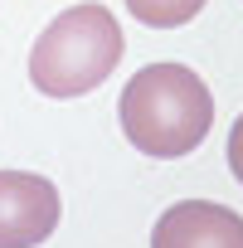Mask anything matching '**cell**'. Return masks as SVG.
Instances as JSON below:
<instances>
[{
	"mask_svg": "<svg viewBox=\"0 0 243 248\" xmlns=\"http://www.w3.org/2000/svg\"><path fill=\"white\" fill-rule=\"evenodd\" d=\"M127 141L151 161L190 156L214 127V97L204 78L185 63H146L117 102Z\"/></svg>",
	"mask_w": 243,
	"mask_h": 248,
	"instance_id": "cell-1",
	"label": "cell"
},
{
	"mask_svg": "<svg viewBox=\"0 0 243 248\" xmlns=\"http://www.w3.org/2000/svg\"><path fill=\"white\" fill-rule=\"evenodd\" d=\"M122 25L107 5H73L30 49V83L44 97H83L122 63Z\"/></svg>",
	"mask_w": 243,
	"mask_h": 248,
	"instance_id": "cell-2",
	"label": "cell"
},
{
	"mask_svg": "<svg viewBox=\"0 0 243 248\" xmlns=\"http://www.w3.org/2000/svg\"><path fill=\"white\" fill-rule=\"evenodd\" d=\"M63 200L34 170H0V248H39L59 229Z\"/></svg>",
	"mask_w": 243,
	"mask_h": 248,
	"instance_id": "cell-3",
	"label": "cell"
},
{
	"mask_svg": "<svg viewBox=\"0 0 243 248\" xmlns=\"http://www.w3.org/2000/svg\"><path fill=\"white\" fill-rule=\"evenodd\" d=\"M151 248H243V214L214 200H180L156 219Z\"/></svg>",
	"mask_w": 243,
	"mask_h": 248,
	"instance_id": "cell-4",
	"label": "cell"
},
{
	"mask_svg": "<svg viewBox=\"0 0 243 248\" xmlns=\"http://www.w3.org/2000/svg\"><path fill=\"white\" fill-rule=\"evenodd\" d=\"M127 10L151 30H180L204 10V0H127Z\"/></svg>",
	"mask_w": 243,
	"mask_h": 248,
	"instance_id": "cell-5",
	"label": "cell"
},
{
	"mask_svg": "<svg viewBox=\"0 0 243 248\" xmlns=\"http://www.w3.org/2000/svg\"><path fill=\"white\" fill-rule=\"evenodd\" d=\"M228 170H233V180L243 185V117L233 122V132H228Z\"/></svg>",
	"mask_w": 243,
	"mask_h": 248,
	"instance_id": "cell-6",
	"label": "cell"
}]
</instances>
